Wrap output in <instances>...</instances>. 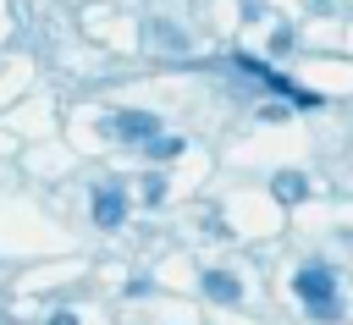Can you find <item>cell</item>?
<instances>
[{
	"label": "cell",
	"mask_w": 353,
	"mask_h": 325,
	"mask_svg": "<svg viewBox=\"0 0 353 325\" xmlns=\"http://www.w3.org/2000/svg\"><path fill=\"white\" fill-rule=\"evenodd\" d=\"M292 292L309 303L314 319H336V314H342V303H336V281H331L325 264H303V270L292 275Z\"/></svg>",
	"instance_id": "cell-1"
},
{
	"label": "cell",
	"mask_w": 353,
	"mask_h": 325,
	"mask_svg": "<svg viewBox=\"0 0 353 325\" xmlns=\"http://www.w3.org/2000/svg\"><path fill=\"white\" fill-rule=\"evenodd\" d=\"M99 132H110L121 143H149V138H160V116H149V110H110L99 121Z\"/></svg>",
	"instance_id": "cell-2"
},
{
	"label": "cell",
	"mask_w": 353,
	"mask_h": 325,
	"mask_svg": "<svg viewBox=\"0 0 353 325\" xmlns=\"http://www.w3.org/2000/svg\"><path fill=\"white\" fill-rule=\"evenodd\" d=\"M237 66H243V72H254V77H259V83H265L270 94H281V99H292V105H309V110L320 105V94H309V88H298L292 77H281V72H270V66H259V61H237Z\"/></svg>",
	"instance_id": "cell-3"
},
{
	"label": "cell",
	"mask_w": 353,
	"mask_h": 325,
	"mask_svg": "<svg viewBox=\"0 0 353 325\" xmlns=\"http://www.w3.org/2000/svg\"><path fill=\"white\" fill-rule=\"evenodd\" d=\"M121 220H127V198H121V187H94V226L116 231Z\"/></svg>",
	"instance_id": "cell-4"
},
{
	"label": "cell",
	"mask_w": 353,
	"mask_h": 325,
	"mask_svg": "<svg viewBox=\"0 0 353 325\" xmlns=\"http://www.w3.org/2000/svg\"><path fill=\"white\" fill-rule=\"evenodd\" d=\"M143 39H149V50H165V55H182V50H188V33H182L176 22H165V17L143 22Z\"/></svg>",
	"instance_id": "cell-5"
},
{
	"label": "cell",
	"mask_w": 353,
	"mask_h": 325,
	"mask_svg": "<svg viewBox=\"0 0 353 325\" xmlns=\"http://www.w3.org/2000/svg\"><path fill=\"white\" fill-rule=\"evenodd\" d=\"M204 292H210L215 303H237V297H243V281H237L232 270H204Z\"/></svg>",
	"instance_id": "cell-6"
},
{
	"label": "cell",
	"mask_w": 353,
	"mask_h": 325,
	"mask_svg": "<svg viewBox=\"0 0 353 325\" xmlns=\"http://www.w3.org/2000/svg\"><path fill=\"white\" fill-rule=\"evenodd\" d=\"M270 187H276V198H281V204H298V198H303V193H309V182H303V176H298V171H281V176H276V182H270Z\"/></svg>",
	"instance_id": "cell-7"
},
{
	"label": "cell",
	"mask_w": 353,
	"mask_h": 325,
	"mask_svg": "<svg viewBox=\"0 0 353 325\" xmlns=\"http://www.w3.org/2000/svg\"><path fill=\"white\" fill-rule=\"evenodd\" d=\"M143 149H149V154H154V160H176V154H182V149H188V143H182V138H149V143H143Z\"/></svg>",
	"instance_id": "cell-8"
},
{
	"label": "cell",
	"mask_w": 353,
	"mask_h": 325,
	"mask_svg": "<svg viewBox=\"0 0 353 325\" xmlns=\"http://www.w3.org/2000/svg\"><path fill=\"white\" fill-rule=\"evenodd\" d=\"M143 198H149V204H160V198H165V176H154V171H149V176H143Z\"/></svg>",
	"instance_id": "cell-9"
},
{
	"label": "cell",
	"mask_w": 353,
	"mask_h": 325,
	"mask_svg": "<svg viewBox=\"0 0 353 325\" xmlns=\"http://www.w3.org/2000/svg\"><path fill=\"white\" fill-rule=\"evenodd\" d=\"M204 231H210V237H232V226H226L221 215H204Z\"/></svg>",
	"instance_id": "cell-10"
},
{
	"label": "cell",
	"mask_w": 353,
	"mask_h": 325,
	"mask_svg": "<svg viewBox=\"0 0 353 325\" xmlns=\"http://www.w3.org/2000/svg\"><path fill=\"white\" fill-rule=\"evenodd\" d=\"M50 325H77V314H50Z\"/></svg>",
	"instance_id": "cell-11"
}]
</instances>
